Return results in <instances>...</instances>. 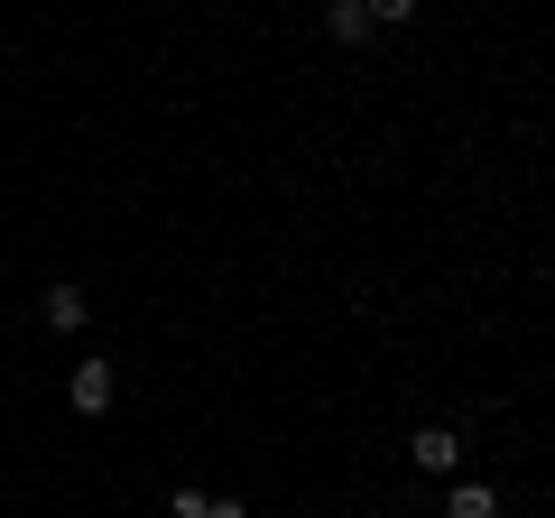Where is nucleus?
Instances as JSON below:
<instances>
[{
	"instance_id": "f257e3e1",
	"label": "nucleus",
	"mask_w": 555,
	"mask_h": 518,
	"mask_svg": "<svg viewBox=\"0 0 555 518\" xmlns=\"http://www.w3.org/2000/svg\"><path fill=\"white\" fill-rule=\"evenodd\" d=\"M112 361H75V379H65V399H75V417H102V407H112Z\"/></svg>"
},
{
	"instance_id": "f03ea898",
	"label": "nucleus",
	"mask_w": 555,
	"mask_h": 518,
	"mask_svg": "<svg viewBox=\"0 0 555 518\" xmlns=\"http://www.w3.org/2000/svg\"><path fill=\"white\" fill-rule=\"evenodd\" d=\"M408 454H416V472H463V436L454 426H416Z\"/></svg>"
},
{
	"instance_id": "7ed1b4c3",
	"label": "nucleus",
	"mask_w": 555,
	"mask_h": 518,
	"mask_svg": "<svg viewBox=\"0 0 555 518\" xmlns=\"http://www.w3.org/2000/svg\"><path fill=\"white\" fill-rule=\"evenodd\" d=\"M324 38L361 47V38H371V0H324Z\"/></svg>"
},
{
	"instance_id": "20e7f679",
	"label": "nucleus",
	"mask_w": 555,
	"mask_h": 518,
	"mask_svg": "<svg viewBox=\"0 0 555 518\" xmlns=\"http://www.w3.org/2000/svg\"><path fill=\"white\" fill-rule=\"evenodd\" d=\"M83 315H93V306H83V287H75V279H56V287H47V324H56V334H75Z\"/></svg>"
},
{
	"instance_id": "39448f33",
	"label": "nucleus",
	"mask_w": 555,
	"mask_h": 518,
	"mask_svg": "<svg viewBox=\"0 0 555 518\" xmlns=\"http://www.w3.org/2000/svg\"><path fill=\"white\" fill-rule=\"evenodd\" d=\"M444 518H500V491H491V481H454Z\"/></svg>"
},
{
	"instance_id": "423d86ee",
	"label": "nucleus",
	"mask_w": 555,
	"mask_h": 518,
	"mask_svg": "<svg viewBox=\"0 0 555 518\" xmlns=\"http://www.w3.org/2000/svg\"><path fill=\"white\" fill-rule=\"evenodd\" d=\"M416 20V0H371V28H408Z\"/></svg>"
},
{
	"instance_id": "0eeeda50",
	"label": "nucleus",
	"mask_w": 555,
	"mask_h": 518,
	"mask_svg": "<svg viewBox=\"0 0 555 518\" xmlns=\"http://www.w3.org/2000/svg\"><path fill=\"white\" fill-rule=\"evenodd\" d=\"M167 518H214V500L204 491H167Z\"/></svg>"
},
{
	"instance_id": "6e6552de",
	"label": "nucleus",
	"mask_w": 555,
	"mask_h": 518,
	"mask_svg": "<svg viewBox=\"0 0 555 518\" xmlns=\"http://www.w3.org/2000/svg\"><path fill=\"white\" fill-rule=\"evenodd\" d=\"M214 518H250V509H241V500H214Z\"/></svg>"
}]
</instances>
